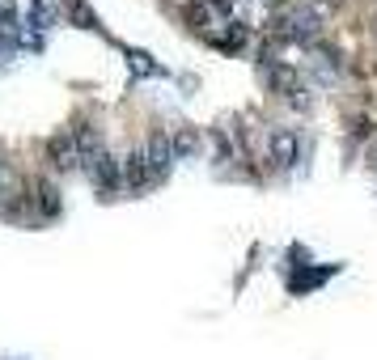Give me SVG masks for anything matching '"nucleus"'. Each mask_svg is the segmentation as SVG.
I'll use <instances>...</instances> for the list:
<instances>
[{
	"mask_svg": "<svg viewBox=\"0 0 377 360\" xmlns=\"http://www.w3.org/2000/svg\"><path fill=\"white\" fill-rule=\"evenodd\" d=\"M85 170H89V178L102 187V191H115V187H123V161H115L111 153H98L93 161H85Z\"/></svg>",
	"mask_w": 377,
	"mask_h": 360,
	"instance_id": "20e7f679",
	"label": "nucleus"
},
{
	"mask_svg": "<svg viewBox=\"0 0 377 360\" xmlns=\"http://www.w3.org/2000/svg\"><path fill=\"white\" fill-rule=\"evenodd\" d=\"M72 21H81V26H98V17L81 5V0H72Z\"/></svg>",
	"mask_w": 377,
	"mask_h": 360,
	"instance_id": "9b49d317",
	"label": "nucleus"
},
{
	"mask_svg": "<svg viewBox=\"0 0 377 360\" xmlns=\"http://www.w3.org/2000/svg\"><path fill=\"white\" fill-rule=\"evenodd\" d=\"M38 212L43 216H56L60 212V191L52 182H38Z\"/></svg>",
	"mask_w": 377,
	"mask_h": 360,
	"instance_id": "1a4fd4ad",
	"label": "nucleus"
},
{
	"mask_svg": "<svg viewBox=\"0 0 377 360\" xmlns=\"http://www.w3.org/2000/svg\"><path fill=\"white\" fill-rule=\"evenodd\" d=\"M144 161H148V170H153V182L157 178H165L170 174V165H174V144H170V136H148V144H144Z\"/></svg>",
	"mask_w": 377,
	"mask_h": 360,
	"instance_id": "7ed1b4c3",
	"label": "nucleus"
},
{
	"mask_svg": "<svg viewBox=\"0 0 377 360\" xmlns=\"http://www.w3.org/2000/svg\"><path fill=\"white\" fill-rule=\"evenodd\" d=\"M326 276H331V267H322V272H297V276H293L288 284H293L297 293H301V288H314V284H322Z\"/></svg>",
	"mask_w": 377,
	"mask_h": 360,
	"instance_id": "9d476101",
	"label": "nucleus"
},
{
	"mask_svg": "<svg viewBox=\"0 0 377 360\" xmlns=\"http://www.w3.org/2000/svg\"><path fill=\"white\" fill-rule=\"evenodd\" d=\"M132 68H136V72H153V64H148V56H136V51H132Z\"/></svg>",
	"mask_w": 377,
	"mask_h": 360,
	"instance_id": "f8f14e48",
	"label": "nucleus"
},
{
	"mask_svg": "<svg viewBox=\"0 0 377 360\" xmlns=\"http://www.w3.org/2000/svg\"><path fill=\"white\" fill-rule=\"evenodd\" d=\"M267 157H271L275 170H293V165L301 161V136L288 132V128L271 132V136H267Z\"/></svg>",
	"mask_w": 377,
	"mask_h": 360,
	"instance_id": "f03ea898",
	"label": "nucleus"
},
{
	"mask_svg": "<svg viewBox=\"0 0 377 360\" xmlns=\"http://www.w3.org/2000/svg\"><path fill=\"white\" fill-rule=\"evenodd\" d=\"M148 182H153V170H148V161H144V149L140 153H128V157H123V187L140 191Z\"/></svg>",
	"mask_w": 377,
	"mask_h": 360,
	"instance_id": "423d86ee",
	"label": "nucleus"
},
{
	"mask_svg": "<svg viewBox=\"0 0 377 360\" xmlns=\"http://www.w3.org/2000/svg\"><path fill=\"white\" fill-rule=\"evenodd\" d=\"M187 21H191V30L199 34H216L220 26H229L233 21V9H229V0H195V5L187 9Z\"/></svg>",
	"mask_w": 377,
	"mask_h": 360,
	"instance_id": "f257e3e1",
	"label": "nucleus"
},
{
	"mask_svg": "<svg viewBox=\"0 0 377 360\" xmlns=\"http://www.w3.org/2000/svg\"><path fill=\"white\" fill-rule=\"evenodd\" d=\"M47 157H52V165H60V170H72V165H81L77 136H72V132L52 136V140H47Z\"/></svg>",
	"mask_w": 377,
	"mask_h": 360,
	"instance_id": "39448f33",
	"label": "nucleus"
},
{
	"mask_svg": "<svg viewBox=\"0 0 377 360\" xmlns=\"http://www.w3.org/2000/svg\"><path fill=\"white\" fill-rule=\"evenodd\" d=\"M246 38H250V30L242 26V21H229V26H220L216 34H208V43L216 47V51H242Z\"/></svg>",
	"mask_w": 377,
	"mask_h": 360,
	"instance_id": "0eeeda50",
	"label": "nucleus"
},
{
	"mask_svg": "<svg viewBox=\"0 0 377 360\" xmlns=\"http://www.w3.org/2000/svg\"><path fill=\"white\" fill-rule=\"evenodd\" d=\"M174 5H195V0H174Z\"/></svg>",
	"mask_w": 377,
	"mask_h": 360,
	"instance_id": "4468645a",
	"label": "nucleus"
},
{
	"mask_svg": "<svg viewBox=\"0 0 377 360\" xmlns=\"http://www.w3.org/2000/svg\"><path fill=\"white\" fill-rule=\"evenodd\" d=\"M9 26H0V51H5V47H9V34H5Z\"/></svg>",
	"mask_w": 377,
	"mask_h": 360,
	"instance_id": "ddd939ff",
	"label": "nucleus"
},
{
	"mask_svg": "<svg viewBox=\"0 0 377 360\" xmlns=\"http://www.w3.org/2000/svg\"><path fill=\"white\" fill-rule=\"evenodd\" d=\"M170 144H174V157H191L199 149V132L195 128H179V132L170 136Z\"/></svg>",
	"mask_w": 377,
	"mask_h": 360,
	"instance_id": "6e6552de",
	"label": "nucleus"
}]
</instances>
